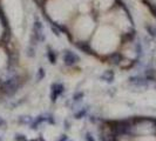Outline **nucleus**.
Here are the masks:
<instances>
[{"label": "nucleus", "mask_w": 156, "mask_h": 141, "mask_svg": "<svg viewBox=\"0 0 156 141\" xmlns=\"http://www.w3.org/2000/svg\"><path fill=\"white\" fill-rule=\"evenodd\" d=\"M47 11L55 19L66 18L70 12V4L68 0H49L47 4Z\"/></svg>", "instance_id": "f257e3e1"}, {"label": "nucleus", "mask_w": 156, "mask_h": 141, "mask_svg": "<svg viewBox=\"0 0 156 141\" xmlns=\"http://www.w3.org/2000/svg\"><path fill=\"white\" fill-rule=\"evenodd\" d=\"M5 7L11 18L20 19L21 16V0H4Z\"/></svg>", "instance_id": "f03ea898"}, {"label": "nucleus", "mask_w": 156, "mask_h": 141, "mask_svg": "<svg viewBox=\"0 0 156 141\" xmlns=\"http://www.w3.org/2000/svg\"><path fill=\"white\" fill-rule=\"evenodd\" d=\"M63 91H65V88H63L62 84H60V82H55V84H53V85H52V95H51L52 101H55L56 98H58L60 94L63 93Z\"/></svg>", "instance_id": "7ed1b4c3"}, {"label": "nucleus", "mask_w": 156, "mask_h": 141, "mask_svg": "<svg viewBox=\"0 0 156 141\" xmlns=\"http://www.w3.org/2000/svg\"><path fill=\"white\" fill-rule=\"evenodd\" d=\"M16 89V80L11 79V80H7V81L5 82V85H4V91H5L8 95L14 93Z\"/></svg>", "instance_id": "20e7f679"}, {"label": "nucleus", "mask_w": 156, "mask_h": 141, "mask_svg": "<svg viewBox=\"0 0 156 141\" xmlns=\"http://www.w3.org/2000/svg\"><path fill=\"white\" fill-rule=\"evenodd\" d=\"M129 81L134 85H136V86H146L147 85V80L142 78H130Z\"/></svg>", "instance_id": "39448f33"}, {"label": "nucleus", "mask_w": 156, "mask_h": 141, "mask_svg": "<svg viewBox=\"0 0 156 141\" xmlns=\"http://www.w3.org/2000/svg\"><path fill=\"white\" fill-rule=\"evenodd\" d=\"M113 78H114L113 72H106L105 74H102L101 75V79L106 80L107 82H113Z\"/></svg>", "instance_id": "423d86ee"}, {"label": "nucleus", "mask_w": 156, "mask_h": 141, "mask_svg": "<svg viewBox=\"0 0 156 141\" xmlns=\"http://www.w3.org/2000/svg\"><path fill=\"white\" fill-rule=\"evenodd\" d=\"M112 2H113V0H99V4H100V7L101 8L109 7Z\"/></svg>", "instance_id": "0eeeda50"}, {"label": "nucleus", "mask_w": 156, "mask_h": 141, "mask_svg": "<svg viewBox=\"0 0 156 141\" xmlns=\"http://www.w3.org/2000/svg\"><path fill=\"white\" fill-rule=\"evenodd\" d=\"M74 58H76V56H74V55H67V56L65 58V61H66L67 65H73V63H75V61H74ZM76 59H79V58H76Z\"/></svg>", "instance_id": "6e6552de"}, {"label": "nucleus", "mask_w": 156, "mask_h": 141, "mask_svg": "<svg viewBox=\"0 0 156 141\" xmlns=\"http://www.w3.org/2000/svg\"><path fill=\"white\" fill-rule=\"evenodd\" d=\"M86 113H87L86 108H85V110H81L79 113H76V114H75V118H76V119H81V118H83L85 115H86Z\"/></svg>", "instance_id": "1a4fd4ad"}, {"label": "nucleus", "mask_w": 156, "mask_h": 141, "mask_svg": "<svg viewBox=\"0 0 156 141\" xmlns=\"http://www.w3.org/2000/svg\"><path fill=\"white\" fill-rule=\"evenodd\" d=\"M82 96H83V93H82V92H79V93H76L74 96H73V99H74L75 101H79V100H81Z\"/></svg>", "instance_id": "9d476101"}, {"label": "nucleus", "mask_w": 156, "mask_h": 141, "mask_svg": "<svg viewBox=\"0 0 156 141\" xmlns=\"http://www.w3.org/2000/svg\"><path fill=\"white\" fill-rule=\"evenodd\" d=\"M16 141H27L26 138H25L23 135H20V134H19V135H16Z\"/></svg>", "instance_id": "9b49d317"}, {"label": "nucleus", "mask_w": 156, "mask_h": 141, "mask_svg": "<svg viewBox=\"0 0 156 141\" xmlns=\"http://www.w3.org/2000/svg\"><path fill=\"white\" fill-rule=\"evenodd\" d=\"M85 138H86V140H87V141H95V140H94V138H93V136H92V135H90L89 133H87Z\"/></svg>", "instance_id": "f8f14e48"}, {"label": "nucleus", "mask_w": 156, "mask_h": 141, "mask_svg": "<svg viewBox=\"0 0 156 141\" xmlns=\"http://www.w3.org/2000/svg\"><path fill=\"white\" fill-rule=\"evenodd\" d=\"M5 126H6V121L2 118H0V127H5Z\"/></svg>", "instance_id": "ddd939ff"}, {"label": "nucleus", "mask_w": 156, "mask_h": 141, "mask_svg": "<svg viewBox=\"0 0 156 141\" xmlns=\"http://www.w3.org/2000/svg\"><path fill=\"white\" fill-rule=\"evenodd\" d=\"M44 75H45V74H44V70H39V79L40 80L44 78Z\"/></svg>", "instance_id": "4468645a"}, {"label": "nucleus", "mask_w": 156, "mask_h": 141, "mask_svg": "<svg viewBox=\"0 0 156 141\" xmlns=\"http://www.w3.org/2000/svg\"><path fill=\"white\" fill-rule=\"evenodd\" d=\"M66 140H68V139H67V136H66V135H62V138L60 139V141H66Z\"/></svg>", "instance_id": "2eb2a0df"}, {"label": "nucleus", "mask_w": 156, "mask_h": 141, "mask_svg": "<svg viewBox=\"0 0 156 141\" xmlns=\"http://www.w3.org/2000/svg\"><path fill=\"white\" fill-rule=\"evenodd\" d=\"M66 141H68V140H66Z\"/></svg>", "instance_id": "dca6fc26"}]
</instances>
